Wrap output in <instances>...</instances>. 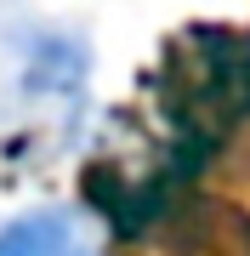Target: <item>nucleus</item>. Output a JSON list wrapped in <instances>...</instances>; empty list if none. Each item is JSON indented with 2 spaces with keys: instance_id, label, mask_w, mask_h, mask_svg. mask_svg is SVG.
Masks as SVG:
<instances>
[{
  "instance_id": "f257e3e1",
  "label": "nucleus",
  "mask_w": 250,
  "mask_h": 256,
  "mask_svg": "<svg viewBox=\"0 0 250 256\" xmlns=\"http://www.w3.org/2000/svg\"><path fill=\"white\" fill-rule=\"evenodd\" d=\"M154 97L165 114V142L199 171L205 154L250 120V28H182L159 57Z\"/></svg>"
},
{
  "instance_id": "f03ea898",
  "label": "nucleus",
  "mask_w": 250,
  "mask_h": 256,
  "mask_svg": "<svg viewBox=\"0 0 250 256\" xmlns=\"http://www.w3.org/2000/svg\"><path fill=\"white\" fill-rule=\"evenodd\" d=\"M85 86H91V46H85V34H74L63 23H46L17 52V74H11L6 108H11L17 126H28V137L46 131V137L63 142L80 126Z\"/></svg>"
},
{
  "instance_id": "7ed1b4c3",
  "label": "nucleus",
  "mask_w": 250,
  "mask_h": 256,
  "mask_svg": "<svg viewBox=\"0 0 250 256\" xmlns=\"http://www.w3.org/2000/svg\"><path fill=\"white\" fill-rule=\"evenodd\" d=\"M0 256H108L97 222L74 205H28L0 222Z\"/></svg>"
}]
</instances>
